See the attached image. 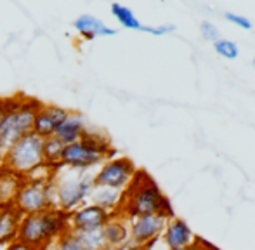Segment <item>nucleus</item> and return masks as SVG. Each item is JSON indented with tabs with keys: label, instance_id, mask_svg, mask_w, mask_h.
Instances as JSON below:
<instances>
[{
	"label": "nucleus",
	"instance_id": "c756f323",
	"mask_svg": "<svg viewBox=\"0 0 255 250\" xmlns=\"http://www.w3.org/2000/svg\"><path fill=\"white\" fill-rule=\"evenodd\" d=\"M252 64H254V68H255V56H254V61H252Z\"/></svg>",
	"mask_w": 255,
	"mask_h": 250
},
{
	"label": "nucleus",
	"instance_id": "9d476101",
	"mask_svg": "<svg viewBox=\"0 0 255 250\" xmlns=\"http://www.w3.org/2000/svg\"><path fill=\"white\" fill-rule=\"evenodd\" d=\"M111 217L113 214H110L108 210L94 205V203H89V205H82L71 214H68V226L71 231L101 230Z\"/></svg>",
	"mask_w": 255,
	"mask_h": 250
},
{
	"label": "nucleus",
	"instance_id": "b1692460",
	"mask_svg": "<svg viewBox=\"0 0 255 250\" xmlns=\"http://www.w3.org/2000/svg\"><path fill=\"white\" fill-rule=\"evenodd\" d=\"M200 33H202V37L205 40L212 42V44L221 38V31H219L217 24H214L212 21H202V24H200Z\"/></svg>",
	"mask_w": 255,
	"mask_h": 250
},
{
	"label": "nucleus",
	"instance_id": "7ed1b4c3",
	"mask_svg": "<svg viewBox=\"0 0 255 250\" xmlns=\"http://www.w3.org/2000/svg\"><path fill=\"white\" fill-rule=\"evenodd\" d=\"M68 230H70L68 214L54 207V209L44 210V212L23 216L19 224V233H17V242L42 250Z\"/></svg>",
	"mask_w": 255,
	"mask_h": 250
},
{
	"label": "nucleus",
	"instance_id": "9b49d317",
	"mask_svg": "<svg viewBox=\"0 0 255 250\" xmlns=\"http://www.w3.org/2000/svg\"><path fill=\"white\" fill-rule=\"evenodd\" d=\"M160 238L168 250H191L198 242L189 224L184 219H179L175 216H172L167 221Z\"/></svg>",
	"mask_w": 255,
	"mask_h": 250
},
{
	"label": "nucleus",
	"instance_id": "1a4fd4ad",
	"mask_svg": "<svg viewBox=\"0 0 255 250\" xmlns=\"http://www.w3.org/2000/svg\"><path fill=\"white\" fill-rule=\"evenodd\" d=\"M170 217L161 214H149V216H139L128 219V237L130 242L141 245V247H151L154 242L161 237L165 224Z\"/></svg>",
	"mask_w": 255,
	"mask_h": 250
},
{
	"label": "nucleus",
	"instance_id": "5701e85b",
	"mask_svg": "<svg viewBox=\"0 0 255 250\" xmlns=\"http://www.w3.org/2000/svg\"><path fill=\"white\" fill-rule=\"evenodd\" d=\"M54 250H84V247L77 240L73 231L68 230L54 240Z\"/></svg>",
	"mask_w": 255,
	"mask_h": 250
},
{
	"label": "nucleus",
	"instance_id": "2f4dec72",
	"mask_svg": "<svg viewBox=\"0 0 255 250\" xmlns=\"http://www.w3.org/2000/svg\"><path fill=\"white\" fill-rule=\"evenodd\" d=\"M0 158H2V149H0Z\"/></svg>",
	"mask_w": 255,
	"mask_h": 250
},
{
	"label": "nucleus",
	"instance_id": "0eeeda50",
	"mask_svg": "<svg viewBox=\"0 0 255 250\" xmlns=\"http://www.w3.org/2000/svg\"><path fill=\"white\" fill-rule=\"evenodd\" d=\"M52 177H24V183L21 186L14 207L19 210L23 216L28 214L44 212V210L54 209L56 200H54V183Z\"/></svg>",
	"mask_w": 255,
	"mask_h": 250
},
{
	"label": "nucleus",
	"instance_id": "6e6552de",
	"mask_svg": "<svg viewBox=\"0 0 255 250\" xmlns=\"http://www.w3.org/2000/svg\"><path fill=\"white\" fill-rule=\"evenodd\" d=\"M135 172H137V169H135L134 162L127 156L108 158L106 162L101 163V169L98 170V174H94V186L125 191L134 179Z\"/></svg>",
	"mask_w": 255,
	"mask_h": 250
},
{
	"label": "nucleus",
	"instance_id": "7c9ffc66",
	"mask_svg": "<svg viewBox=\"0 0 255 250\" xmlns=\"http://www.w3.org/2000/svg\"><path fill=\"white\" fill-rule=\"evenodd\" d=\"M0 169H2V158H0Z\"/></svg>",
	"mask_w": 255,
	"mask_h": 250
},
{
	"label": "nucleus",
	"instance_id": "f3484780",
	"mask_svg": "<svg viewBox=\"0 0 255 250\" xmlns=\"http://www.w3.org/2000/svg\"><path fill=\"white\" fill-rule=\"evenodd\" d=\"M92 203L101 209L108 210L110 214L117 216L122 209V203H124V191H118V189H111V188H103V186H94L91 191Z\"/></svg>",
	"mask_w": 255,
	"mask_h": 250
},
{
	"label": "nucleus",
	"instance_id": "dca6fc26",
	"mask_svg": "<svg viewBox=\"0 0 255 250\" xmlns=\"http://www.w3.org/2000/svg\"><path fill=\"white\" fill-rule=\"evenodd\" d=\"M23 183H24L23 176H19L16 172H10V170L3 169V167L0 169V207L2 209L14 205Z\"/></svg>",
	"mask_w": 255,
	"mask_h": 250
},
{
	"label": "nucleus",
	"instance_id": "f8f14e48",
	"mask_svg": "<svg viewBox=\"0 0 255 250\" xmlns=\"http://www.w3.org/2000/svg\"><path fill=\"white\" fill-rule=\"evenodd\" d=\"M68 110L61 108L56 105H42L35 117L33 124V134H37L40 139L52 137L56 134L59 124L68 117Z\"/></svg>",
	"mask_w": 255,
	"mask_h": 250
},
{
	"label": "nucleus",
	"instance_id": "20e7f679",
	"mask_svg": "<svg viewBox=\"0 0 255 250\" xmlns=\"http://www.w3.org/2000/svg\"><path fill=\"white\" fill-rule=\"evenodd\" d=\"M111 153H113V148H111L110 139L98 134V132L87 130L77 142L64 146L61 165L73 170L89 172L92 167L104 163L108 158H111Z\"/></svg>",
	"mask_w": 255,
	"mask_h": 250
},
{
	"label": "nucleus",
	"instance_id": "cd10ccee",
	"mask_svg": "<svg viewBox=\"0 0 255 250\" xmlns=\"http://www.w3.org/2000/svg\"><path fill=\"white\" fill-rule=\"evenodd\" d=\"M191 250H219V249H215V247H212V245H208V244H205V242L198 240V242H196V245Z\"/></svg>",
	"mask_w": 255,
	"mask_h": 250
},
{
	"label": "nucleus",
	"instance_id": "2eb2a0df",
	"mask_svg": "<svg viewBox=\"0 0 255 250\" xmlns=\"http://www.w3.org/2000/svg\"><path fill=\"white\" fill-rule=\"evenodd\" d=\"M85 132H87L85 120L82 119L78 113L70 112L66 119L59 124L54 137L59 139V141L66 146V144H71V142H77L78 139H82V135H84Z\"/></svg>",
	"mask_w": 255,
	"mask_h": 250
},
{
	"label": "nucleus",
	"instance_id": "72a5a7b5",
	"mask_svg": "<svg viewBox=\"0 0 255 250\" xmlns=\"http://www.w3.org/2000/svg\"><path fill=\"white\" fill-rule=\"evenodd\" d=\"M167 250H168V249H167Z\"/></svg>",
	"mask_w": 255,
	"mask_h": 250
},
{
	"label": "nucleus",
	"instance_id": "a211bd4d",
	"mask_svg": "<svg viewBox=\"0 0 255 250\" xmlns=\"http://www.w3.org/2000/svg\"><path fill=\"white\" fill-rule=\"evenodd\" d=\"M103 233H104V238H106L108 247L111 250L122 247V245L127 244V242L130 240L127 223H125L124 217H120L118 214L108 221L106 226L103 228Z\"/></svg>",
	"mask_w": 255,
	"mask_h": 250
},
{
	"label": "nucleus",
	"instance_id": "39448f33",
	"mask_svg": "<svg viewBox=\"0 0 255 250\" xmlns=\"http://www.w3.org/2000/svg\"><path fill=\"white\" fill-rule=\"evenodd\" d=\"M42 144H44V139L30 132L14 142L10 148H7V151L2 155V167L23 177L33 176L37 170L45 167Z\"/></svg>",
	"mask_w": 255,
	"mask_h": 250
},
{
	"label": "nucleus",
	"instance_id": "473e14b6",
	"mask_svg": "<svg viewBox=\"0 0 255 250\" xmlns=\"http://www.w3.org/2000/svg\"><path fill=\"white\" fill-rule=\"evenodd\" d=\"M0 212H2V207H0Z\"/></svg>",
	"mask_w": 255,
	"mask_h": 250
},
{
	"label": "nucleus",
	"instance_id": "f03ea898",
	"mask_svg": "<svg viewBox=\"0 0 255 250\" xmlns=\"http://www.w3.org/2000/svg\"><path fill=\"white\" fill-rule=\"evenodd\" d=\"M40 106V101L23 98V96L5 99V106H3L2 115H0V149H2V155L16 141L33 132L35 117H37Z\"/></svg>",
	"mask_w": 255,
	"mask_h": 250
},
{
	"label": "nucleus",
	"instance_id": "393cba45",
	"mask_svg": "<svg viewBox=\"0 0 255 250\" xmlns=\"http://www.w3.org/2000/svg\"><path fill=\"white\" fill-rule=\"evenodd\" d=\"M224 19L229 21L231 24L238 28H243V30H252V21L249 17H245L243 14H236V12H224Z\"/></svg>",
	"mask_w": 255,
	"mask_h": 250
},
{
	"label": "nucleus",
	"instance_id": "c85d7f7f",
	"mask_svg": "<svg viewBox=\"0 0 255 250\" xmlns=\"http://www.w3.org/2000/svg\"><path fill=\"white\" fill-rule=\"evenodd\" d=\"M3 106H5V99H2V98H0V115H2V110H3Z\"/></svg>",
	"mask_w": 255,
	"mask_h": 250
},
{
	"label": "nucleus",
	"instance_id": "6ab92c4d",
	"mask_svg": "<svg viewBox=\"0 0 255 250\" xmlns=\"http://www.w3.org/2000/svg\"><path fill=\"white\" fill-rule=\"evenodd\" d=\"M111 14L113 17L118 21V24L127 30H134V31H142L144 24L137 19V16L134 14V10L127 5H122V3H113L111 5Z\"/></svg>",
	"mask_w": 255,
	"mask_h": 250
},
{
	"label": "nucleus",
	"instance_id": "423d86ee",
	"mask_svg": "<svg viewBox=\"0 0 255 250\" xmlns=\"http://www.w3.org/2000/svg\"><path fill=\"white\" fill-rule=\"evenodd\" d=\"M52 183L56 209L71 214L91 196V191L94 188V176L85 170L68 169V174L64 176L52 177Z\"/></svg>",
	"mask_w": 255,
	"mask_h": 250
},
{
	"label": "nucleus",
	"instance_id": "f257e3e1",
	"mask_svg": "<svg viewBox=\"0 0 255 250\" xmlns=\"http://www.w3.org/2000/svg\"><path fill=\"white\" fill-rule=\"evenodd\" d=\"M120 214L127 219L149 216V214H161L167 217L174 216L170 202L165 198L153 177L148 176L144 170H137L132 183L124 191V203H122L118 216Z\"/></svg>",
	"mask_w": 255,
	"mask_h": 250
},
{
	"label": "nucleus",
	"instance_id": "412c9836",
	"mask_svg": "<svg viewBox=\"0 0 255 250\" xmlns=\"http://www.w3.org/2000/svg\"><path fill=\"white\" fill-rule=\"evenodd\" d=\"M64 144L52 137L44 139V144H42V155H44V163L51 169H56L57 165H61V158H63Z\"/></svg>",
	"mask_w": 255,
	"mask_h": 250
},
{
	"label": "nucleus",
	"instance_id": "4468645a",
	"mask_svg": "<svg viewBox=\"0 0 255 250\" xmlns=\"http://www.w3.org/2000/svg\"><path fill=\"white\" fill-rule=\"evenodd\" d=\"M73 28L87 40H94L99 37H111L117 33V30L110 28L106 23H103L99 17L92 16V14H82L75 19Z\"/></svg>",
	"mask_w": 255,
	"mask_h": 250
},
{
	"label": "nucleus",
	"instance_id": "ddd939ff",
	"mask_svg": "<svg viewBox=\"0 0 255 250\" xmlns=\"http://www.w3.org/2000/svg\"><path fill=\"white\" fill-rule=\"evenodd\" d=\"M21 219H23V214L14 205L2 209L0 212V247H9L10 244L17 242Z\"/></svg>",
	"mask_w": 255,
	"mask_h": 250
},
{
	"label": "nucleus",
	"instance_id": "aec40b11",
	"mask_svg": "<svg viewBox=\"0 0 255 250\" xmlns=\"http://www.w3.org/2000/svg\"><path fill=\"white\" fill-rule=\"evenodd\" d=\"M71 231V230H70ZM77 240L84 250H111L106 244L103 228L101 230H91V231H73Z\"/></svg>",
	"mask_w": 255,
	"mask_h": 250
},
{
	"label": "nucleus",
	"instance_id": "bb28decb",
	"mask_svg": "<svg viewBox=\"0 0 255 250\" xmlns=\"http://www.w3.org/2000/svg\"><path fill=\"white\" fill-rule=\"evenodd\" d=\"M5 250H38V249H33V247H30V245H24V244H21V242H14V244H10Z\"/></svg>",
	"mask_w": 255,
	"mask_h": 250
},
{
	"label": "nucleus",
	"instance_id": "a878e982",
	"mask_svg": "<svg viewBox=\"0 0 255 250\" xmlns=\"http://www.w3.org/2000/svg\"><path fill=\"white\" fill-rule=\"evenodd\" d=\"M115 250H148V249L141 247V245H137V244H134V242L128 240L127 244H124L122 247H118V249H115Z\"/></svg>",
	"mask_w": 255,
	"mask_h": 250
},
{
	"label": "nucleus",
	"instance_id": "4be33fe9",
	"mask_svg": "<svg viewBox=\"0 0 255 250\" xmlns=\"http://www.w3.org/2000/svg\"><path fill=\"white\" fill-rule=\"evenodd\" d=\"M214 51L217 52L221 58L231 59V61L240 56L238 45H236L233 40H229V38H219L217 42H214Z\"/></svg>",
	"mask_w": 255,
	"mask_h": 250
}]
</instances>
